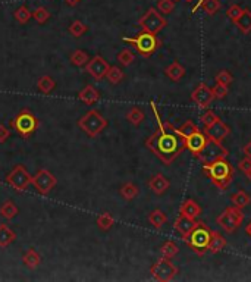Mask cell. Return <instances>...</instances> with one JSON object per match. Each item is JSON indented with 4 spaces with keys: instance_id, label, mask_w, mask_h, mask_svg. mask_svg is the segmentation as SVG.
<instances>
[{
    "instance_id": "cell-1",
    "label": "cell",
    "mask_w": 251,
    "mask_h": 282,
    "mask_svg": "<svg viewBox=\"0 0 251 282\" xmlns=\"http://www.w3.org/2000/svg\"><path fill=\"white\" fill-rule=\"evenodd\" d=\"M145 146L160 159L164 163H171L182 153L185 149V141L178 134L172 131L171 123H163L154 134H151L147 140Z\"/></svg>"
},
{
    "instance_id": "cell-2",
    "label": "cell",
    "mask_w": 251,
    "mask_h": 282,
    "mask_svg": "<svg viewBox=\"0 0 251 282\" xmlns=\"http://www.w3.org/2000/svg\"><path fill=\"white\" fill-rule=\"evenodd\" d=\"M203 171L209 175L213 185L222 191H225L232 182L233 168L226 159H217L209 163H203Z\"/></svg>"
},
{
    "instance_id": "cell-3",
    "label": "cell",
    "mask_w": 251,
    "mask_h": 282,
    "mask_svg": "<svg viewBox=\"0 0 251 282\" xmlns=\"http://www.w3.org/2000/svg\"><path fill=\"white\" fill-rule=\"evenodd\" d=\"M210 238H212V229L209 228L204 222H197V227L193 229L184 240L197 256H203L209 251Z\"/></svg>"
},
{
    "instance_id": "cell-4",
    "label": "cell",
    "mask_w": 251,
    "mask_h": 282,
    "mask_svg": "<svg viewBox=\"0 0 251 282\" xmlns=\"http://www.w3.org/2000/svg\"><path fill=\"white\" fill-rule=\"evenodd\" d=\"M122 40L125 43L132 44L135 47V50L138 52V54H141L143 57H150L161 46V41L157 38V34H151V33H147V31H141L134 38L124 37Z\"/></svg>"
},
{
    "instance_id": "cell-5",
    "label": "cell",
    "mask_w": 251,
    "mask_h": 282,
    "mask_svg": "<svg viewBox=\"0 0 251 282\" xmlns=\"http://www.w3.org/2000/svg\"><path fill=\"white\" fill-rule=\"evenodd\" d=\"M11 126L18 132L21 137L28 138L30 135H33L38 128V119L28 110L24 109L21 110L18 115L11 121Z\"/></svg>"
},
{
    "instance_id": "cell-6",
    "label": "cell",
    "mask_w": 251,
    "mask_h": 282,
    "mask_svg": "<svg viewBox=\"0 0 251 282\" xmlns=\"http://www.w3.org/2000/svg\"><path fill=\"white\" fill-rule=\"evenodd\" d=\"M78 126L90 137L94 138L97 137L106 126H108V121L94 109L89 110L79 121H78Z\"/></svg>"
},
{
    "instance_id": "cell-7",
    "label": "cell",
    "mask_w": 251,
    "mask_h": 282,
    "mask_svg": "<svg viewBox=\"0 0 251 282\" xmlns=\"http://www.w3.org/2000/svg\"><path fill=\"white\" fill-rule=\"evenodd\" d=\"M138 25L141 27L143 31L151 33V34H159L168 25V21L161 14H159V11L156 8H150L143 17L140 18Z\"/></svg>"
},
{
    "instance_id": "cell-8",
    "label": "cell",
    "mask_w": 251,
    "mask_h": 282,
    "mask_svg": "<svg viewBox=\"0 0 251 282\" xmlns=\"http://www.w3.org/2000/svg\"><path fill=\"white\" fill-rule=\"evenodd\" d=\"M217 225L222 229H225L226 232H233L238 227H241V224L244 222V213L242 209L233 206V207H228L222 212L217 219H216Z\"/></svg>"
},
{
    "instance_id": "cell-9",
    "label": "cell",
    "mask_w": 251,
    "mask_h": 282,
    "mask_svg": "<svg viewBox=\"0 0 251 282\" xmlns=\"http://www.w3.org/2000/svg\"><path fill=\"white\" fill-rule=\"evenodd\" d=\"M226 156H228L226 147H223L220 141L209 138V137L206 140L204 147L200 150V153L197 155V158L203 163H209V162H213V160H217V159H226Z\"/></svg>"
},
{
    "instance_id": "cell-10",
    "label": "cell",
    "mask_w": 251,
    "mask_h": 282,
    "mask_svg": "<svg viewBox=\"0 0 251 282\" xmlns=\"http://www.w3.org/2000/svg\"><path fill=\"white\" fill-rule=\"evenodd\" d=\"M150 272H151V276H153L156 281L169 282L177 276L178 267L171 262V259L161 257L160 260H157L156 263L151 266Z\"/></svg>"
},
{
    "instance_id": "cell-11",
    "label": "cell",
    "mask_w": 251,
    "mask_h": 282,
    "mask_svg": "<svg viewBox=\"0 0 251 282\" xmlns=\"http://www.w3.org/2000/svg\"><path fill=\"white\" fill-rule=\"evenodd\" d=\"M31 181H33V176L30 175V172L25 169V166H22V165H18V166H15L8 176H6V184L8 185H11L14 190H17V191H24V190H27L28 188V185L31 184Z\"/></svg>"
},
{
    "instance_id": "cell-12",
    "label": "cell",
    "mask_w": 251,
    "mask_h": 282,
    "mask_svg": "<svg viewBox=\"0 0 251 282\" xmlns=\"http://www.w3.org/2000/svg\"><path fill=\"white\" fill-rule=\"evenodd\" d=\"M56 182H57L56 176L50 171H47V169H40L36 175L33 176V181H31V184L34 185V188L41 195H47V194L50 193L54 188Z\"/></svg>"
},
{
    "instance_id": "cell-13",
    "label": "cell",
    "mask_w": 251,
    "mask_h": 282,
    "mask_svg": "<svg viewBox=\"0 0 251 282\" xmlns=\"http://www.w3.org/2000/svg\"><path fill=\"white\" fill-rule=\"evenodd\" d=\"M109 68H110V65L108 63V60H105L100 54H96L86 65V70L89 72V75L97 81H100L106 77Z\"/></svg>"
},
{
    "instance_id": "cell-14",
    "label": "cell",
    "mask_w": 251,
    "mask_h": 282,
    "mask_svg": "<svg viewBox=\"0 0 251 282\" xmlns=\"http://www.w3.org/2000/svg\"><path fill=\"white\" fill-rule=\"evenodd\" d=\"M191 99H193V102H194L198 107L206 109V107H209L210 103L213 102L215 96H213V93H212V88L209 87L207 84L201 83V84H198L197 87L194 88V91L191 93Z\"/></svg>"
},
{
    "instance_id": "cell-15",
    "label": "cell",
    "mask_w": 251,
    "mask_h": 282,
    "mask_svg": "<svg viewBox=\"0 0 251 282\" xmlns=\"http://www.w3.org/2000/svg\"><path fill=\"white\" fill-rule=\"evenodd\" d=\"M229 134H231V128L223 122L220 118H219L213 125H210L209 128H206V135H207L209 138H213V140H225Z\"/></svg>"
},
{
    "instance_id": "cell-16",
    "label": "cell",
    "mask_w": 251,
    "mask_h": 282,
    "mask_svg": "<svg viewBox=\"0 0 251 282\" xmlns=\"http://www.w3.org/2000/svg\"><path fill=\"white\" fill-rule=\"evenodd\" d=\"M206 140H207V135L203 134L201 131H197V132H194L193 135H190L184 140L185 141V149H188L194 156H197L200 150L204 147Z\"/></svg>"
},
{
    "instance_id": "cell-17",
    "label": "cell",
    "mask_w": 251,
    "mask_h": 282,
    "mask_svg": "<svg viewBox=\"0 0 251 282\" xmlns=\"http://www.w3.org/2000/svg\"><path fill=\"white\" fill-rule=\"evenodd\" d=\"M196 227H197V221L191 219V218H188V216H185L182 213H180V216L175 219V224H174V228L180 232L182 238H185Z\"/></svg>"
},
{
    "instance_id": "cell-18",
    "label": "cell",
    "mask_w": 251,
    "mask_h": 282,
    "mask_svg": "<svg viewBox=\"0 0 251 282\" xmlns=\"http://www.w3.org/2000/svg\"><path fill=\"white\" fill-rule=\"evenodd\" d=\"M148 187H150V190H151L154 194L161 195V194L166 193L168 188H169V179L163 175V174H157V175L150 178V181H148Z\"/></svg>"
},
{
    "instance_id": "cell-19",
    "label": "cell",
    "mask_w": 251,
    "mask_h": 282,
    "mask_svg": "<svg viewBox=\"0 0 251 282\" xmlns=\"http://www.w3.org/2000/svg\"><path fill=\"white\" fill-rule=\"evenodd\" d=\"M78 97H79V100H81L82 103H86V105L89 106H93L97 100H99V99H100V94H99V91L93 87V86H86V87L79 91Z\"/></svg>"
},
{
    "instance_id": "cell-20",
    "label": "cell",
    "mask_w": 251,
    "mask_h": 282,
    "mask_svg": "<svg viewBox=\"0 0 251 282\" xmlns=\"http://www.w3.org/2000/svg\"><path fill=\"white\" fill-rule=\"evenodd\" d=\"M233 24L238 27V30L244 34H248L251 33V11L250 9H244L242 14L233 21Z\"/></svg>"
},
{
    "instance_id": "cell-21",
    "label": "cell",
    "mask_w": 251,
    "mask_h": 282,
    "mask_svg": "<svg viewBox=\"0 0 251 282\" xmlns=\"http://www.w3.org/2000/svg\"><path fill=\"white\" fill-rule=\"evenodd\" d=\"M226 247V240L222 234L216 232V231H212V238H210V243H209V251L210 253H220L223 248Z\"/></svg>"
},
{
    "instance_id": "cell-22",
    "label": "cell",
    "mask_w": 251,
    "mask_h": 282,
    "mask_svg": "<svg viewBox=\"0 0 251 282\" xmlns=\"http://www.w3.org/2000/svg\"><path fill=\"white\" fill-rule=\"evenodd\" d=\"M15 240H17V234L8 225L0 224V247L5 248V247L11 246Z\"/></svg>"
},
{
    "instance_id": "cell-23",
    "label": "cell",
    "mask_w": 251,
    "mask_h": 282,
    "mask_svg": "<svg viewBox=\"0 0 251 282\" xmlns=\"http://www.w3.org/2000/svg\"><path fill=\"white\" fill-rule=\"evenodd\" d=\"M22 260H24V264L28 267V269H36L40 266L41 263V257H40V254L36 251V248H28L27 250V253L24 254V257H22Z\"/></svg>"
},
{
    "instance_id": "cell-24",
    "label": "cell",
    "mask_w": 251,
    "mask_h": 282,
    "mask_svg": "<svg viewBox=\"0 0 251 282\" xmlns=\"http://www.w3.org/2000/svg\"><path fill=\"white\" fill-rule=\"evenodd\" d=\"M172 131L185 140L187 137L193 135L194 132H197V131H200V129H198V126L193 122V121H187V122L182 123L180 128H174V126H172Z\"/></svg>"
},
{
    "instance_id": "cell-25",
    "label": "cell",
    "mask_w": 251,
    "mask_h": 282,
    "mask_svg": "<svg viewBox=\"0 0 251 282\" xmlns=\"http://www.w3.org/2000/svg\"><path fill=\"white\" fill-rule=\"evenodd\" d=\"M181 213L191 218V219H196L198 215L201 213V207L198 206L194 200H187L184 201V204L181 206Z\"/></svg>"
},
{
    "instance_id": "cell-26",
    "label": "cell",
    "mask_w": 251,
    "mask_h": 282,
    "mask_svg": "<svg viewBox=\"0 0 251 282\" xmlns=\"http://www.w3.org/2000/svg\"><path fill=\"white\" fill-rule=\"evenodd\" d=\"M37 88L43 93V94H50L56 88V81L50 75H43L38 78L37 81Z\"/></svg>"
},
{
    "instance_id": "cell-27",
    "label": "cell",
    "mask_w": 251,
    "mask_h": 282,
    "mask_svg": "<svg viewBox=\"0 0 251 282\" xmlns=\"http://www.w3.org/2000/svg\"><path fill=\"white\" fill-rule=\"evenodd\" d=\"M166 75L168 78H171L172 81H180L181 78L185 75V68L181 65L180 62H172L168 68H166Z\"/></svg>"
},
{
    "instance_id": "cell-28",
    "label": "cell",
    "mask_w": 251,
    "mask_h": 282,
    "mask_svg": "<svg viewBox=\"0 0 251 282\" xmlns=\"http://www.w3.org/2000/svg\"><path fill=\"white\" fill-rule=\"evenodd\" d=\"M166 221H168V216H166V213L160 209H156V210L150 212V215H148V222L154 227V228H161L164 224H166Z\"/></svg>"
},
{
    "instance_id": "cell-29",
    "label": "cell",
    "mask_w": 251,
    "mask_h": 282,
    "mask_svg": "<svg viewBox=\"0 0 251 282\" xmlns=\"http://www.w3.org/2000/svg\"><path fill=\"white\" fill-rule=\"evenodd\" d=\"M231 201L233 203V206H236V207H239V209H244V207H247V206L250 204L251 197L248 195V193H245L244 190H239V191H236V193L231 197Z\"/></svg>"
},
{
    "instance_id": "cell-30",
    "label": "cell",
    "mask_w": 251,
    "mask_h": 282,
    "mask_svg": "<svg viewBox=\"0 0 251 282\" xmlns=\"http://www.w3.org/2000/svg\"><path fill=\"white\" fill-rule=\"evenodd\" d=\"M18 207H17V204L14 203V201H11V200H8V201H5L3 204H2V207H0V215L5 218V219H8V221H11L12 218H15L17 215H18Z\"/></svg>"
},
{
    "instance_id": "cell-31",
    "label": "cell",
    "mask_w": 251,
    "mask_h": 282,
    "mask_svg": "<svg viewBox=\"0 0 251 282\" xmlns=\"http://www.w3.org/2000/svg\"><path fill=\"white\" fill-rule=\"evenodd\" d=\"M14 18L17 19V22L19 24H27L31 18H33V12L28 9V6L27 5H21L18 9L14 12Z\"/></svg>"
},
{
    "instance_id": "cell-32",
    "label": "cell",
    "mask_w": 251,
    "mask_h": 282,
    "mask_svg": "<svg viewBox=\"0 0 251 282\" xmlns=\"http://www.w3.org/2000/svg\"><path fill=\"white\" fill-rule=\"evenodd\" d=\"M138 193H140L138 187H137L135 184H132V182H126V184H124V185L121 187V195L125 198L126 201L134 200V198L138 195Z\"/></svg>"
},
{
    "instance_id": "cell-33",
    "label": "cell",
    "mask_w": 251,
    "mask_h": 282,
    "mask_svg": "<svg viewBox=\"0 0 251 282\" xmlns=\"http://www.w3.org/2000/svg\"><path fill=\"white\" fill-rule=\"evenodd\" d=\"M96 224H97V227L102 229V231H109V229L113 227L115 219H113V216H112L110 213L106 212V213H100V215L97 216Z\"/></svg>"
},
{
    "instance_id": "cell-34",
    "label": "cell",
    "mask_w": 251,
    "mask_h": 282,
    "mask_svg": "<svg viewBox=\"0 0 251 282\" xmlns=\"http://www.w3.org/2000/svg\"><path fill=\"white\" fill-rule=\"evenodd\" d=\"M144 118H145V115H144V112L140 109V107H132V109L126 113V119L132 123L134 126L141 125V122L144 121Z\"/></svg>"
},
{
    "instance_id": "cell-35",
    "label": "cell",
    "mask_w": 251,
    "mask_h": 282,
    "mask_svg": "<svg viewBox=\"0 0 251 282\" xmlns=\"http://www.w3.org/2000/svg\"><path fill=\"white\" fill-rule=\"evenodd\" d=\"M178 251H180V248L174 241H166L160 248L161 257H164V259H174L178 254Z\"/></svg>"
},
{
    "instance_id": "cell-36",
    "label": "cell",
    "mask_w": 251,
    "mask_h": 282,
    "mask_svg": "<svg viewBox=\"0 0 251 282\" xmlns=\"http://www.w3.org/2000/svg\"><path fill=\"white\" fill-rule=\"evenodd\" d=\"M89 60H90L89 54H87L86 52H82V50H75V52L72 53L71 56L72 65H75V66H78V68L86 66V65L89 63Z\"/></svg>"
},
{
    "instance_id": "cell-37",
    "label": "cell",
    "mask_w": 251,
    "mask_h": 282,
    "mask_svg": "<svg viewBox=\"0 0 251 282\" xmlns=\"http://www.w3.org/2000/svg\"><path fill=\"white\" fill-rule=\"evenodd\" d=\"M89 31V27L82 22V21H73L71 25H69V33H71L75 38H79Z\"/></svg>"
},
{
    "instance_id": "cell-38",
    "label": "cell",
    "mask_w": 251,
    "mask_h": 282,
    "mask_svg": "<svg viewBox=\"0 0 251 282\" xmlns=\"http://www.w3.org/2000/svg\"><path fill=\"white\" fill-rule=\"evenodd\" d=\"M124 77H125L124 70L119 69L118 66H110L108 74H106V78H108L110 84H119L124 80Z\"/></svg>"
},
{
    "instance_id": "cell-39",
    "label": "cell",
    "mask_w": 251,
    "mask_h": 282,
    "mask_svg": "<svg viewBox=\"0 0 251 282\" xmlns=\"http://www.w3.org/2000/svg\"><path fill=\"white\" fill-rule=\"evenodd\" d=\"M220 6H222V5H220V0H203L200 8H201L207 15L212 17V15H215L216 12L220 9Z\"/></svg>"
},
{
    "instance_id": "cell-40",
    "label": "cell",
    "mask_w": 251,
    "mask_h": 282,
    "mask_svg": "<svg viewBox=\"0 0 251 282\" xmlns=\"http://www.w3.org/2000/svg\"><path fill=\"white\" fill-rule=\"evenodd\" d=\"M232 81H233L232 74L228 72V70L223 69L216 74V83H219V84H222V86H225V87H229V86L232 84Z\"/></svg>"
},
{
    "instance_id": "cell-41",
    "label": "cell",
    "mask_w": 251,
    "mask_h": 282,
    "mask_svg": "<svg viewBox=\"0 0 251 282\" xmlns=\"http://www.w3.org/2000/svg\"><path fill=\"white\" fill-rule=\"evenodd\" d=\"M52 17V14L44 8V6H38L36 11L33 12V18L36 19L38 24H44L47 22V19Z\"/></svg>"
},
{
    "instance_id": "cell-42",
    "label": "cell",
    "mask_w": 251,
    "mask_h": 282,
    "mask_svg": "<svg viewBox=\"0 0 251 282\" xmlns=\"http://www.w3.org/2000/svg\"><path fill=\"white\" fill-rule=\"evenodd\" d=\"M134 59H135V56L129 49H124L122 52L118 53V62L124 66H129L134 62Z\"/></svg>"
},
{
    "instance_id": "cell-43",
    "label": "cell",
    "mask_w": 251,
    "mask_h": 282,
    "mask_svg": "<svg viewBox=\"0 0 251 282\" xmlns=\"http://www.w3.org/2000/svg\"><path fill=\"white\" fill-rule=\"evenodd\" d=\"M219 119V116L216 115L215 112H212V110H206V113H203L201 116H200V121L201 123L206 126V128H209L210 125H213Z\"/></svg>"
},
{
    "instance_id": "cell-44",
    "label": "cell",
    "mask_w": 251,
    "mask_h": 282,
    "mask_svg": "<svg viewBox=\"0 0 251 282\" xmlns=\"http://www.w3.org/2000/svg\"><path fill=\"white\" fill-rule=\"evenodd\" d=\"M175 9V0H159L157 11L161 14H171Z\"/></svg>"
},
{
    "instance_id": "cell-45",
    "label": "cell",
    "mask_w": 251,
    "mask_h": 282,
    "mask_svg": "<svg viewBox=\"0 0 251 282\" xmlns=\"http://www.w3.org/2000/svg\"><path fill=\"white\" fill-rule=\"evenodd\" d=\"M212 93H213L215 99H225V97L228 96V87H225V86L216 83L215 86L212 87Z\"/></svg>"
},
{
    "instance_id": "cell-46",
    "label": "cell",
    "mask_w": 251,
    "mask_h": 282,
    "mask_svg": "<svg viewBox=\"0 0 251 282\" xmlns=\"http://www.w3.org/2000/svg\"><path fill=\"white\" fill-rule=\"evenodd\" d=\"M242 11H244V8H241L239 5H236V3H235V5H231V6H229V9L226 11V17L229 18L231 21H235L236 18L242 14Z\"/></svg>"
},
{
    "instance_id": "cell-47",
    "label": "cell",
    "mask_w": 251,
    "mask_h": 282,
    "mask_svg": "<svg viewBox=\"0 0 251 282\" xmlns=\"http://www.w3.org/2000/svg\"><path fill=\"white\" fill-rule=\"evenodd\" d=\"M238 169L247 174V172L251 169V159L245 156V159L239 160V163H238Z\"/></svg>"
},
{
    "instance_id": "cell-48",
    "label": "cell",
    "mask_w": 251,
    "mask_h": 282,
    "mask_svg": "<svg viewBox=\"0 0 251 282\" xmlns=\"http://www.w3.org/2000/svg\"><path fill=\"white\" fill-rule=\"evenodd\" d=\"M9 137H11V131L6 126L0 125V143H5Z\"/></svg>"
},
{
    "instance_id": "cell-49",
    "label": "cell",
    "mask_w": 251,
    "mask_h": 282,
    "mask_svg": "<svg viewBox=\"0 0 251 282\" xmlns=\"http://www.w3.org/2000/svg\"><path fill=\"white\" fill-rule=\"evenodd\" d=\"M244 155H245L247 158L251 159V140L244 146Z\"/></svg>"
},
{
    "instance_id": "cell-50",
    "label": "cell",
    "mask_w": 251,
    "mask_h": 282,
    "mask_svg": "<svg viewBox=\"0 0 251 282\" xmlns=\"http://www.w3.org/2000/svg\"><path fill=\"white\" fill-rule=\"evenodd\" d=\"M69 6H76L78 3H79V0H65Z\"/></svg>"
},
{
    "instance_id": "cell-51",
    "label": "cell",
    "mask_w": 251,
    "mask_h": 282,
    "mask_svg": "<svg viewBox=\"0 0 251 282\" xmlns=\"http://www.w3.org/2000/svg\"><path fill=\"white\" fill-rule=\"evenodd\" d=\"M245 232H247V235H250L251 237V221L245 225Z\"/></svg>"
},
{
    "instance_id": "cell-52",
    "label": "cell",
    "mask_w": 251,
    "mask_h": 282,
    "mask_svg": "<svg viewBox=\"0 0 251 282\" xmlns=\"http://www.w3.org/2000/svg\"><path fill=\"white\" fill-rule=\"evenodd\" d=\"M247 176H248V179H250V181H251V169H250V171H248V172H247Z\"/></svg>"
},
{
    "instance_id": "cell-53",
    "label": "cell",
    "mask_w": 251,
    "mask_h": 282,
    "mask_svg": "<svg viewBox=\"0 0 251 282\" xmlns=\"http://www.w3.org/2000/svg\"><path fill=\"white\" fill-rule=\"evenodd\" d=\"M175 2H178V0H175ZM187 2H194V0H187Z\"/></svg>"
}]
</instances>
